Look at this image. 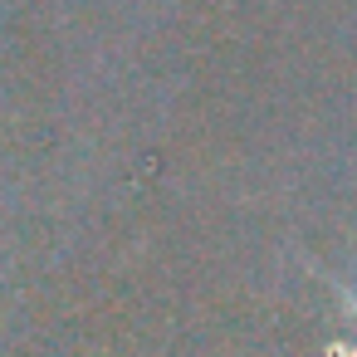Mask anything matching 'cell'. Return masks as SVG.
Masks as SVG:
<instances>
[{"instance_id":"6da1fadb","label":"cell","mask_w":357,"mask_h":357,"mask_svg":"<svg viewBox=\"0 0 357 357\" xmlns=\"http://www.w3.org/2000/svg\"><path fill=\"white\" fill-rule=\"evenodd\" d=\"M342 303H347V308L357 313V284H347V289H342ZM352 357H357V352H352Z\"/></svg>"}]
</instances>
